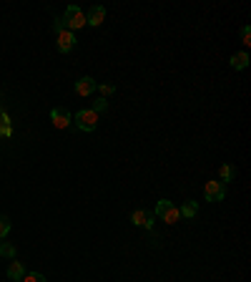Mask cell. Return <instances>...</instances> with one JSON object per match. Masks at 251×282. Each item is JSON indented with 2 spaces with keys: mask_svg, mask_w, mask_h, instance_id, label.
<instances>
[{
  "mask_svg": "<svg viewBox=\"0 0 251 282\" xmlns=\"http://www.w3.org/2000/svg\"><path fill=\"white\" fill-rule=\"evenodd\" d=\"M76 126H78L81 131H95V126H98V114H95L93 109L78 111V114H76Z\"/></svg>",
  "mask_w": 251,
  "mask_h": 282,
  "instance_id": "277c9868",
  "label": "cell"
},
{
  "mask_svg": "<svg viewBox=\"0 0 251 282\" xmlns=\"http://www.w3.org/2000/svg\"><path fill=\"white\" fill-rule=\"evenodd\" d=\"M156 217L161 222H166V224H176V222L181 220L179 207H176L173 202H168V199H161V202L156 204Z\"/></svg>",
  "mask_w": 251,
  "mask_h": 282,
  "instance_id": "3957f363",
  "label": "cell"
},
{
  "mask_svg": "<svg viewBox=\"0 0 251 282\" xmlns=\"http://www.w3.org/2000/svg\"><path fill=\"white\" fill-rule=\"evenodd\" d=\"M246 66H249V53H244V51H241V53H234V56H231V68L244 71Z\"/></svg>",
  "mask_w": 251,
  "mask_h": 282,
  "instance_id": "8fae6325",
  "label": "cell"
},
{
  "mask_svg": "<svg viewBox=\"0 0 251 282\" xmlns=\"http://www.w3.org/2000/svg\"><path fill=\"white\" fill-rule=\"evenodd\" d=\"M98 91H101V94H103V98H106V96L113 94L116 89H113V86H108V83H98Z\"/></svg>",
  "mask_w": 251,
  "mask_h": 282,
  "instance_id": "ac0fdd59",
  "label": "cell"
},
{
  "mask_svg": "<svg viewBox=\"0 0 251 282\" xmlns=\"http://www.w3.org/2000/svg\"><path fill=\"white\" fill-rule=\"evenodd\" d=\"M61 20H63V26H65L68 31L76 33L78 28L86 26V13H83L78 5H68V8H65V15H63Z\"/></svg>",
  "mask_w": 251,
  "mask_h": 282,
  "instance_id": "7a4b0ae2",
  "label": "cell"
},
{
  "mask_svg": "<svg viewBox=\"0 0 251 282\" xmlns=\"http://www.w3.org/2000/svg\"><path fill=\"white\" fill-rule=\"evenodd\" d=\"M241 43H244V46H251V28L249 26L241 28Z\"/></svg>",
  "mask_w": 251,
  "mask_h": 282,
  "instance_id": "e0dca14e",
  "label": "cell"
},
{
  "mask_svg": "<svg viewBox=\"0 0 251 282\" xmlns=\"http://www.w3.org/2000/svg\"><path fill=\"white\" fill-rule=\"evenodd\" d=\"M23 282H45V277H43L40 272H28V275L23 277Z\"/></svg>",
  "mask_w": 251,
  "mask_h": 282,
  "instance_id": "2e32d148",
  "label": "cell"
},
{
  "mask_svg": "<svg viewBox=\"0 0 251 282\" xmlns=\"http://www.w3.org/2000/svg\"><path fill=\"white\" fill-rule=\"evenodd\" d=\"M204 194H206V202H221V199H223V194H226V187H223V182L211 179V182H206Z\"/></svg>",
  "mask_w": 251,
  "mask_h": 282,
  "instance_id": "5b68a950",
  "label": "cell"
},
{
  "mask_svg": "<svg viewBox=\"0 0 251 282\" xmlns=\"http://www.w3.org/2000/svg\"><path fill=\"white\" fill-rule=\"evenodd\" d=\"M131 222H133L136 227H146V229H151L154 222H156V214H154V212H146V209H136V212L131 214Z\"/></svg>",
  "mask_w": 251,
  "mask_h": 282,
  "instance_id": "8992f818",
  "label": "cell"
},
{
  "mask_svg": "<svg viewBox=\"0 0 251 282\" xmlns=\"http://www.w3.org/2000/svg\"><path fill=\"white\" fill-rule=\"evenodd\" d=\"M196 212H198L196 202H186V204L179 209V214H181V217H186V220H193V217H196Z\"/></svg>",
  "mask_w": 251,
  "mask_h": 282,
  "instance_id": "7c38bea8",
  "label": "cell"
},
{
  "mask_svg": "<svg viewBox=\"0 0 251 282\" xmlns=\"http://www.w3.org/2000/svg\"><path fill=\"white\" fill-rule=\"evenodd\" d=\"M98 89V83H95V78L91 76H83L81 81H76V94L78 96H91Z\"/></svg>",
  "mask_w": 251,
  "mask_h": 282,
  "instance_id": "ba28073f",
  "label": "cell"
},
{
  "mask_svg": "<svg viewBox=\"0 0 251 282\" xmlns=\"http://www.w3.org/2000/svg\"><path fill=\"white\" fill-rule=\"evenodd\" d=\"M53 28H56V46H58V51H61V53L73 51V46H76V33L68 31V28L63 26L61 18L53 23Z\"/></svg>",
  "mask_w": 251,
  "mask_h": 282,
  "instance_id": "6da1fadb",
  "label": "cell"
},
{
  "mask_svg": "<svg viewBox=\"0 0 251 282\" xmlns=\"http://www.w3.org/2000/svg\"><path fill=\"white\" fill-rule=\"evenodd\" d=\"M8 232H10V220L0 214V240H3V237H8Z\"/></svg>",
  "mask_w": 251,
  "mask_h": 282,
  "instance_id": "9a60e30c",
  "label": "cell"
},
{
  "mask_svg": "<svg viewBox=\"0 0 251 282\" xmlns=\"http://www.w3.org/2000/svg\"><path fill=\"white\" fill-rule=\"evenodd\" d=\"M51 121H53L56 128H68L70 121H73V116H70L65 109H53V111H51Z\"/></svg>",
  "mask_w": 251,
  "mask_h": 282,
  "instance_id": "52a82bcc",
  "label": "cell"
},
{
  "mask_svg": "<svg viewBox=\"0 0 251 282\" xmlns=\"http://www.w3.org/2000/svg\"><path fill=\"white\" fill-rule=\"evenodd\" d=\"M234 177H236V169H234L231 164H223V166H221V182L226 184V182H231Z\"/></svg>",
  "mask_w": 251,
  "mask_h": 282,
  "instance_id": "4fadbf2b",
  "label": "cell"
},
{
  "mask_svg": "<svg viewBox=\"0 0 251 282\" xmlns=\"http://www.w3.org/2000/svg\"><path fill=\"white\" fill-rule=\"evenodd\" d=\"M0 254H3V257L15 259V247H13V245H8V242H3V245H0Z\"/></svg>",
  "mask_w": 251,
  "mask_h": 282,
  "instance_id": "5bb4252c",
  "label": "cell"
},
{
  "mask_svg": "<svg viewBox=\"0 0 251 282\" xmlns=\"http://www.w3.org/2000/svg\"><path fill=\"white\" fill-rule=\"evenodd\" d=\"M106 109H108V101H106V98H98L95 106H93V111L98 114V111H106Z\"/></svg>",
  "mask_w": 251,
  "mask_h": 282,
  "instance_id": "d6986e66",
  "label": "cell"
},
{
  "mask_svg": "<svg viewBox=\"0 0 251 282\" xmlns=\"http://www.w3.org/2000/svg\"><path fill=\"white\" fill-rule=\"evenodd\" d=\"M103 18H106V8L103 5H93L91 10H88V15H86V26H101L103 23Z\"/></svg>",
  "mask_w": 251,
  "mask_h": 282,
  "instance_id": "9c48e42d",
  "label": "cell"
},
{
  "mask_svg": "<svg viewBox=\"0 0 251 282\" xmlns=\"http://www.w3.org/2000/svg\"><path fill=\"white\" fill-rule=\"evenodd\" d=\"M8 277H10V280H23V277H26V267H23V262L13 259V262L8 265Z\"/></svg>",
  "mask_w": 251,
  "mask_h": 282,
  "instance_id": "30bf717a",
  "label": "cell"
}]
</instances>
